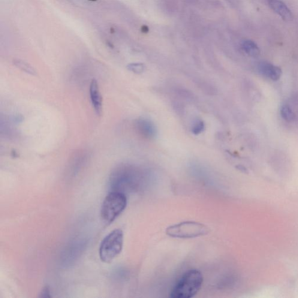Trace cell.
<instances>
[{"label": "cell", "instance_id": "obj_1", "mask_svg": "<svg viewBox=\"0 0 298 298\" xmlns=\"http://www.w3.org/2000/svg\"><path fill=\"white\" fill-rule=\"evenodd\" d=\"M142 178L141 171L135 165L122 164L111 173L108 185L111 192L126 194L137 190Z\"/></svg>", "mask_w": 298, "mask_h": 298}, {"label": "cell", "instance_id": "obj_2", "mask_svg": "<svg viewBox=\"0 0 298 298\" xmlns=\"http://www.w3.org/2000/svg\"><path fill=\"white\" fill-rule=\"evenodd\" d=\"M203 276L199 270L187 271L171 290V298H191L197 295L202 287Z\"/></svg>", "mask_w": 298, "mask_h": 298}, {"label": "cell", "instance_id": "obj_3", "mask_svg": "<svg viewBox=\"0 0 298 298\" xmlns=\"http://www.w3.org/2000/svg\"><path fill=\"white\" fill-rule=\"evenodd\" d=\"M126 204L127 198L125 194L117 192H110L102 204V219L106 223H111L123 212Z\"/></svg>", "mask_w": 298, "mask_h": 298}, {"label": "cell", "instance_id": "obj_4", "mask_svg": "<svg viewBox=\"0 0 298 298\" xmlns=\"http://www.w3.org/2000/svg\"><path fill=\"white\" fill-rule=\"evenodd\" d=\"M123 245V234L120 229H116L105 237L99 249L100 259L109 263L121 252Z\"/></svg>", "mask_w": 298, "mask_h": 298}, {"label": "cell", "instance_id": "obj_5", "mask_svg": "<svg viewBox=\"0 0 298 298\" xmlns=\"http://www.w3.org/2000/svg\"><path fill=\"white\" fill-rule=\"evenodd\" d=\"M206 225L195 221H184L171 225L166 230L167 236L176 238H194L206 236L210 233Z\"/></svg>", "mask_w": 298, "mask_h": 298}, {"label": "cell", "instance_id": "obj_6", "mask_svg": "<svg viewBox=\"0 0 298 298\" xmlns=\"http://www.w3.org/2000/svg\"><path fill=\"white\" fill-rule=\"evenodd\" d=\"M90 101L96 114L100 116L103 110V99L99 89L98 81L93 79L90 83L89 88Z\"/></svg>", "mask_w": 298, "mask_h": 298}, {"label": "cell", "instance_id": "obj_7", "mask_svg": "<svg viewBox=\"0 0 298 298\" xmlns=\"http://www.w3.org/2000/svg\"><path fill=\"white\" fill-rule=\"evenodd\" d=\"M258 69L260 74L273 81L280 79L282 74L281 69L278 66L267 62H260L258 66Z\"/></svg>", "mask_w": 298, "mask_h": 298}, {"label": "cell", "instance_id": "obj_8", "mask_svg": "<svg viewBox=\"0 0 298 298\" xmlns=\"http://www.w3.org/2000/svg\"><path fill=\"white\" fill-rule=\"evenodd\" d=\"M135 128L141 137L146 139H152L156 135V128L154 124L149 120L140 119L135 122Z\"/></svg>", "mask_w": 298, "mask_h": 298}, {"label": "cell", "instance_id": "obj_9", "mask_svg": "<svg viewBox=\"0 0 298 298\" xmlns=\"http://www.w3.org/2000/svg\"><path fill=\"white\" fill-rule=\"evenodd\" d=\"M270 7L272 10L286 21H290L293 19V15L287 5L279 0H272L269 1Z\"/></svg>", "mask_w": 298, "mask_h": 298}, {"label": "cell", "instance_id": "obj_10", "mask_svg": "<svg viewBox=\"0 0 298 298\" xmlns=\"http://www.w3.org/2000/svg\"><path fill=\"white\" fill-rule=\"evenodd\" d=\"M83 242V241H75L72 243V246L68 247L65 251V255L64 257H65V260L67 259L68 263L71 261L70 260L74 261L76 259L78 256L80 255V253L83 251V247H85L84 244L85 243Z\"/></svg>", "mask_w": 298, "mask_h": 298}, {"label": "cell", "instance_id": "obj_11", "mask_svg": "<svg viewBox=\"0 0 298 298\" xmlns=\"http://www.w3.org/2000/svg\"><path fill=\"white\" fill-rule=\"evenodd\" d=\"M242 49L246 54L253 57L259 56L260 50L257 43L252 40H246L243 42Z\"/></svg>", "mask_w": 298, "mask_h": 298}, {"label": "cell", "instance_id": "obj_12", "mask_svg": "<svg viewBox=\"0 0 298 298\" xmlns=\"http://www.w3.org/2000/svg\"><path fill=\"white\" fill-rule=\"evenodd\" d=\"M13 62L14 64L16 65L18 68L26 72V73L31 75H37V72H36L35 68L33 67L31 64H29V63L20 59H15Z\"/></svg>", "mask_w": 298, "mask_h": 298}, {"label": "cell", "instance_id": "obj_13", "mask_svg": "<svg viewBox=\"0 0 298 298\" xmlns=\"http://www.w3.org/2000/svg\"><path fill=\"white\" fill-rule=\"evenodd\" d=\"M282 118L288 122H293L296 119V114L287 104H283L279 110Z\"/></svg>", "mask_w": 298, "mask_h": 298}, {"label": "cell", "instance_id": "obj_14", "mask_svg": "<svg viewBox=\"0 0 298 298\" xmlns=\"http://www.w3.org/2000/svg\"><path fill=\"white\" fill-rule=\"evenodd\" d=\"M127 69L135 74H139L143 72L144 66L141 63H131L127 65Z\"/></svg>", "mask_w": 298, "mask_h": 298}, {"label": "cell", "instance_id": "obj_15", "mask_svg": "<svg viewBox=\"0 0 298 298\" xmlns=\"http://www.w3.org/2000/svg\"><path fill=\"white\" fill-rule=\"evenodd\" d=\"M204 123L201 120H197L194 123L192 128V133L195 135H198L202 132L204 129Z\"/></svg>", "mask_w": 298, "mask_h": 298}, {"label": "cell", "instance_id": "obj_16", "mask_svg": "<svg viewBox=\"0 0 298 298\" xmlns=\"http://www.w3.org/2000/svg\"><path fill=\"white\" fill-rule=\"evenodd\" d=\"M39 298H50V291L49 288L47 287H44L43 290H41Z\"/></svg>", "mask_w": 298, "mask_h": 298}, {"label": "cell", "instance_id": "obj_17", "mask_svg": "<svg viewBox=\"0 0 298 298\" xmlns=\"http://www.w3.org/2000/svg\"><path fill=\"white\" fill-rule=\"evenodd\" d=\"M238 169L241 171L243 173H248V170H247L246 168L245 167L242 166V165H239Z\"/></svg>", "mask_w": 298, "mask_h": 298}, {"label": "cell", "instance_id": "obj_18", "mask_svg": "<svg viewBox=\"0 0 298 298\" xmlns=\"http://www.w3.org/2000/svg\"><path fill=\"white\" fill-rule=\"evenodd\" d=\"M268 1H272V0H268Z\"/></svg>", "mask_w": 298, "mask_h": 298}, {"label": "cell", "instance_id": "obj_19", "mask_svg": "<svg viewBox=\"0 0 298 298\" xmlns=\"http://www.w3.org/2000/svg\"><path fill=\"white\" fill-rule=\"evenodd\" d=\"M92 1H93V0H92Z\"/></svg>", "mask_w": 298, "mask_h": 298}]
</instances>
